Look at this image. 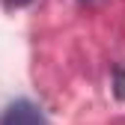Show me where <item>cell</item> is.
I'll use <instances>...</instances> for the list:
<instances>
[{"instance_id":"3957f363","label":"cell","mask_w":125,"mask_h":125,"mask_svg":"<svg viewBox=\"0 0 125 125\" xmlns=\"http://www.w3.org/2000/svg\"><path fill=\"white\" fill-rule=\"evenodd\" d=\"M3 3H6V6H27L30 0H3Z\"/></svg>"},{"instance_id":"6da1fadb","label":"cell","mask_w":125,"mask_h":125,"mask_svg":"<svg viewBox=\"0 0 125 125\" xmlns=\"http://www.w3.org/2000/svg\"><path fill=\"white\" fill-rule=\"evenodd\" d=\"M0 125H48V122H45V113L39 110V104L27 101V98H18L3 110Z\"/></svg>"},{"instance_id":"7a4b0ae2","label":"cell","mask_w":125,"mask_h":125,"mask_svg":"<svg viewBox=\"0 0 125 125\" xmlns=\"http://www.w3.org/2000/svg\"><path fill=\"white\" fill-rule=\"evenodd\" d=\"M113 92H116L119 101H125V69H116L113 72Z\"/></svg>"}]
</instances>
